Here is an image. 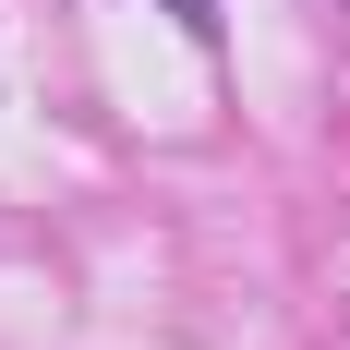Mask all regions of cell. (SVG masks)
Masks as SVG:
<instances>
[{
	"mask_svg": "<svg viewBox=\"0 0 350 350\" xmlns=\"http://www.w3.org/2000/svg\"><path fill=\"white\" fill-rule=\"evenodd\" d=\"M181 12V36H217V0H170Z\"/></svg>",
	"mask_w": 350,
	"mask_h": 350,
	"instance_id": "obj_1",
	"label": "cell"
}]
</instances>
